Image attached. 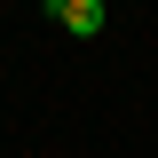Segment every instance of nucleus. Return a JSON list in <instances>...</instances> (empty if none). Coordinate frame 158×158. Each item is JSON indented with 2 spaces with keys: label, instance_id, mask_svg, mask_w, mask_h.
I'll return each instance as SVG.
<instances>
[{
  "label": "nucleus",
  "instance_id": "nucleus-1",
  "mask_svg": "<svg viewBox=\"0 0 158 158\" xmlns=\"http://www.w3.org/2000/svg\"><path fill=\"white\" fill-rule=\"evenodd\" d=\"M56 24H63L71 40H95L103 24H111V0H63V8H56Z\"/></svg>",
  "mask_w": 158,
  "mask_h": 158
},
{
  "label": "nucleus",
  "instance_id": "nucleus-2",
  "mask_svg": "<svg viewBox=\"0 0 158 158\" xmlns=\"http://www.w3.org/2000/svg\"><path fill=\"white\" fill-rule=\"evenodd\" d=\"M56 8H63V0H56Z\"/></svg>",
  "mask_w": 158,
  "mask_h": 158
}]
</instances>
